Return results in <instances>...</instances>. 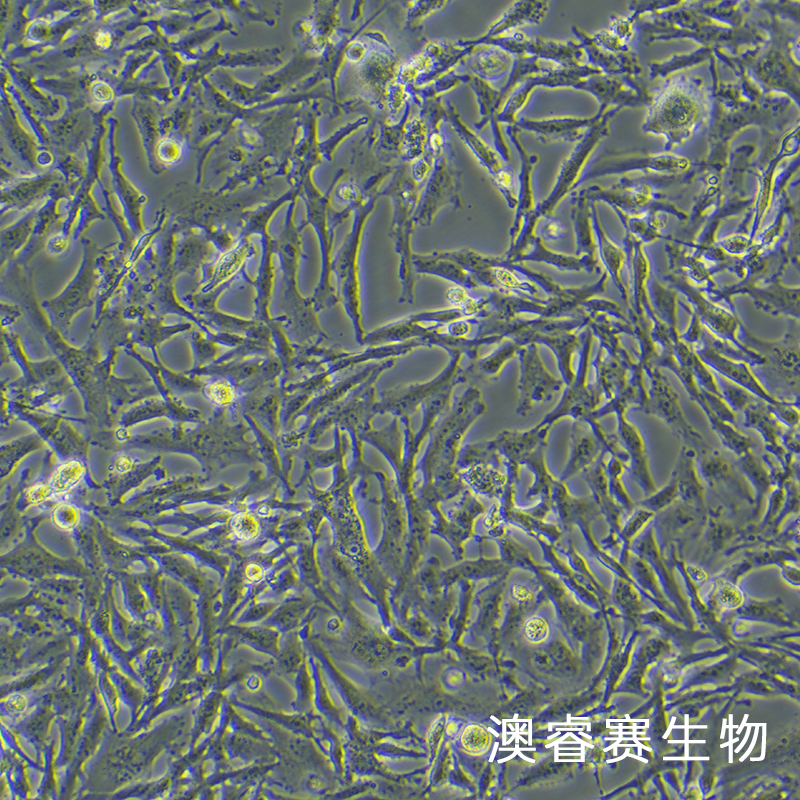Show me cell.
Wrapping results in <instances>:
<instances>
[{"mask_svg": "<svg viewBox=\"0 0 800 800\" xmlns=\"http://www.w3.org/2000/svg\"><path fill=\"white\" fill-rule=\"evenodd\" d=\"M712 84L711 110L707 124L708 153L701 167L726 168L731 140L744 128L758 126L763 136L762 149L777 146L787 120L785 113L793 101L780 93H768L758 99L748 97L739 82L719 79L718 61L714 54L708 61Z\"/></svg>", "mask_w": 800, "mask_h": 800, "instance_id": "1", "label": "cell"}, {"mask_svg": "<svg viewBox=\"0 0 800 800\" xmlns=\"http://www.w3.org/2000/svg\"><path fill=\"white\" fill-rule=\"evenodd\" d=\"M637 36L645 44L690 39L733 56L761 45L768 37L757 17L741 27H731L700 13L693 1H653L651 11L637 19Z\"/></svg>", "mask_w": 800, "mask_h": 800, "instance_id": "2", "label": "cell"}, {"mask_svg": "<svg viewBox=\"0 0 800 800\" xmlns=\"http://www.w3.org/2000/svg\"><path fill=\"white\" fill-rule=\"evenodd\" d=\"M486 412L482 393L475 386L468 387L434 427V435L425 457L428 473V503L434 516L440 512L439 504L461 493L463 480L455 467L461 442L471 425Z\"/></svg>", "mask_w": 800, "mask_h": 800, "instance_id": "3", "label": "cell"}, {"mask_svg": "<svg viewBox=\"0 0 800 800\" xmlns=\"http://www.w3.org/2000/svg\"><path fill=\"white\" fill-rule=\"evenodd\" d=\"M665 80L663 87L652 95L642 130L664 136L663 151L669 152L708 124L711 98L710 87L699 75L676 73Z\"/></svg>", "mask_w": 800, "mask_h": 800, "instance_id": "4", "label": "cell"}, {"mask_svg": "<svg viewBox=\"0 0 800 800\" xmlns=\"http://www.w3.org/2000/svg\"><path fill=\"white\" fill-rule=\"evenodd\" d=\"M760 25L767 32L761 45L736 55L747 74L766 94L788 96L799 108V35L774 12L754 2Z\"/></svg>", "mask_w": 800, "mask_h": 800, "instance_id": "5", "label": "cell"}, {"mask_svg": "<svg viewBox=\"0 0 800 800\" xmlns=\"http://www.w3.org/2000/svg\"><path fill=\"white\" fill-rule=\"evenodd\" d=\"M617 112H619L617 109H610L603 113L562 161L549 194L538 202L534 210L523 220L517 238L505 252L504 255L508 262H512L527 250L530 241L536 236L540 219L552 215L561 201L580 186L581 178L591 161V156L600 142L609 134V124Z\"/></svg>", "mask_w": 800, "mask_h": 800, "instance_id": "6", "label": "cell"}, {"mask_svg": "<svg viewBox=\"0 0 800 800\" xmlns=\"http://www.w3.org/2000/svg\"><path fill=\"white\" fill-rule=\"evenodd\" d=\"M697 163L687 155L672 151L603 154L589 162L580 185L594 178L633 171L641 172L643 177L659 187L673 183L688 184L695 180Z\"/></svg>", "mask_w": 800, "mask_h": 800, "instance_id": "7", "label": "cell"}, {"mask_svg": "<svg viewBox=\"0 0 800 800\" xmlns=\"http://www.w3.org/2000/svg\"><path fill=\"white\" fill-rule=\"evenodd\" d=\"M658 188V185L643 176L640 178L623 176L618 183L609 188L591 185L578 191L588 201L605 202L614 212L625 215L662 211L673 214L679 220H687L688 214L670 202Z\"/></svg>", "mask_w": 800, "mask_h": 800, "instance_id": "8", "label": "cell"}, {"mask_svg": "<svg viewBox=\"0 0 800 800\" xmlns=\"http://www.w3.org/2000/svg\"><path fill=\"white\" fill-rule=\"evenodd\" d=\"M437 255L449 259L466 271L478 286L525 297H536L539 288L514 270L505 256L484 255L472 249L436 251Z\"/></svg>", "mask_w": 800, "mask_h": 800, "instance_id": "9", "label": "cell"}, {"mask_svg": "<svg viewBox=\"0 0 800 800\" xmlns=\"http://www.w3.org/2000/svg\"><path fill=\"white\" fill-rule=\"evenodd\" d=\"M445 108L446 122L486 170L508 207L515 210L518 198L517 172L504 161L493 146L467 124L451 102H445Z\"/></svg>", "mask_w": 800, "mask_h": 800, "instance_id": "10", "label": "cell"}, {"mask_svg": "<svg viewBox=\"0 0 800 800\" xmlns=\"http://www.w3.org/2000/svg\"><path fill=\"white\" fill-rule=\"evenodd\" d=\"M581 346L578 350L579 361L575 370V377L571 384L565 386L564 393L554 407L539 425L551 427L559 419L570 416L574 420H588L598 408L602 392L596 384L588 385L587 376L590 366V353L593 334L587 326L580 333Z\"/></svg>", "mask_w": 800, "mask_h": 800, "instance_id": "11", "label": "cell"}, {"mask_svg": "<svg viewBox=\"0 0 800 800\" xmlns=\"http://www.w3.org/2000/svg\"><path fill=\"white\" fill-rule=\"evenodd\" d=\"M451 145L434 161L423 193L414 214L416 223L429 226L436 215L447 205L463 206L461 199V172L454 162Z\"/></svg>", "mask_w": 800, "mask_h": 800, "instance_id": "12", "label": "cell"}, {"mask_svg": "<svg viewBox=\"0 0 800 800\" xmlns=\"http://www.w3.org/2000/svg\"><path fill=\"white\" fill-rule=\"evenodd\" d=\"M480 44L497 46L512 56H533L565 68L582 67L588 64L582 45L576 40H557L530 37L519 30L493 37Z\"/></svg>", "mask_w": 800, "mask_h": 800, "instance_id": "13", "label": "cell"}, {"mask_svg": "<svg viewBox=\"0 0 800 800\" xmlns=\"http://www.w3.org/2000/svg\"><path fill=\"white\" fill-rule=\"evenodd\" d=\"M603 74L599 69L586 64L582 67L565 68L550 66L546 71L526 77L504 102L499 114V122L512 125L518 114L529 102L533 91L538 87L573 88L578 90L581 82L592 75Z\"/></svg>", "mask_w": 800, "mask_h": 800, "instance_id": "14", "label": "cell"}, {"mask_svg": "<svg viewBox=\"0 0 800 800\" xmlns=\"http://www.w3.org/2000/svg\"><path fill=\"white\" fill-rule=\"evenodd\" d=\"M650 379L643 410L664 421L685 442L703 445V436L686 419L679 397L668 379L653 362L643 365Z\"/></svg>", "mask_w": 800, "mask_h": 800, "instance_id": "15", "label": "cell"}, {"mask_svg": "<svg viewBox=\"0 0 800 800\" xmlns=\"http://www.w3.org/2000/svg\"><path fill=\"white\" fill-rule=\"evenodd\" d=\"M517 358L519 403L516 413L526 416L536 403L550 401L565 384L546 368L537 344L531 343L521 347L517 352Z\"/></svg>", "mask_w": 800, "mask_h": 800, "instance_id": "16", "label": "cell"}, {"mask_svg": "<svg viewBox=\"0 0 800 800\" xmlns=\"http://www.w3.org/2000/svg\"><path fill=\"white\" fill-rule=\"evenodd\" d=\"M472 47L462 45L458 40L431 41L405 64L401 72L402 81L427 85L456 69Z\"/></svg>", "mask_w": 800, "mask_h": 800, "instance_id": "17", "label": "cell"}, {"mask_svg": "<svg viewBox=\"0 0 800 800\" xmlns=\"http://www.w3.org/2000/svg\"><path fill=\"white\" fill-rule=\"evenodd\" d=\"M668 284L681 291L692 304V311L697 315L700 322L704 323L709 331H712L714 338L722 339L724 343L730 342L736 348L743 351H753L747 348L736 337L741 321L735 313L729 309L713 304L699 290L691 287L682 276L670 274L665 277Z\"/></svg>", "mask_w": 800, "mask_h": 800, "instance_id": "18", "label": "cell"}, {"mask_svg": "<svg viewBox=\"0 0 800 800\" xmlns=\"http://www.w3.org/2000/svg\"><path fill=\"white\" fill-rule=\"evenodd\" d=\"M692 347L698 358L719 376L744 388L767 404L774 405L781 401L766 389L748 363L731 359L718 352L712 345L711 335L703 333L700 340Z\"/></svg>", "mask_w": 800, "mask_h": 800, "instance_id": "19", "label": "cell"}, {"mask_svg": "<svg viewBox=\"0 0 800 800\" xmlns=\"http://www.w3.org/2000/svg\"><path fill=\"white\" fill-rule=\"evenodd\" d=\"M627 407L619 402H609L603 405L602 414L605 416L614 412L617 416V439L629 457L627 469L633 480L641 487L646 496L657 489L652 477L646 454L645 442L640 430L626 418Z\"/></svg>", "mask_w": 800, "mask_h": 800, "instance_id": "20", "label": "cell"}, {"mask_svg": "<svg viewBox=\"0 0 800 800\" xmlns=\"http://www.w3.org/2000/svg\"><path fill=\"white\" fill-rule=\"evenodd\" d=\"M738 331L743 337L740 342L761 355L765 360V364L772 366L773 370L782 377L789 387L798 391L799 344L797 336L787 334L779 341L768 342L755 337L743 324L740 325Z\"/></svg>", "mask_w": 800, "mask_h": 800, "instance_id": "21", "label": "cell"}, {"mask_svg": "<svg viewBox=\"0 0 800 800\" xmlns=\"http://www.w3.org/2000/svg\"><path fill=\"white\" fill-rule=\"evenodd\" d=\"M602 114L596 112L593 116L560 115L544 118L522 117L514 125L519 131L532 133L543 143L580 141L587 130L600 118Z\"/></svg>", "mask_w": 800, "mask_h": 800, "instance_id": "22", "label": "cell"}, {"mask_svg": "<svg viewBox=\"0 0 800 800\" xmlns=\"http://www.w3.org/2000/svg\"><path fill=\"white\" fill-rule=\"evenodd\" d=\"M577 41L582 45L588 64L599 69L604 75L622 77L631 81L642 82L643 67L635 52L616 54L600 47L581 27L571 28Z\"/></svg>", "mask_w": 800, "mask_h": 800, "instance_id": "23", "label": "cell"}, {"mask_svg": "<svg viewBox=\"0 0 800 800\" xmlns=\"http://www.w3.org/2000/svg\"><path fill=\"white\" fill-rule=\"evenodd\" d=\"M486 506L469 491L451 509L448 517L444 514L434 520V534H438L451 546L452 552H464V543L473 535L476 518L485 511Z\"/></svg>", "mask_w": 800, "mask_h": 800, "instance_id": "24", "label": "cell"}, {"mask_svg": "<svg viewBox=\"0 0 800 800\" xmlns=\"http://www.w3.org/2000/svg\"><path fill=\"white\" fill-rule=\"evenodd\" d=\"M776 272L771 279L761 280L762 283L757 282L740 283L729 291L724 293L735 294L745 293L749 294L756 306L761 309L778 315L785 314L791 318L798 319L799 316V287H786L778 280Z\"/></svg>", "mask_w": 800, "mask_h": 800, "instance_id": "25", "label": "cell"}, {"mask_svg": "<svg viewBox=\"0 0 800 800\" xmlns=\"http://www.w3.org/2000/svg\"><path fill=\"white\" fill-rule=\"evenodd\" d=\"M506 134L515 147L520 161L518 175V198L515 208V216L509 230L510 245L517 238L523 220L534 210L536 204L533 190V171L539 161V157L530 154L523 144L519 129L514 125L506 126ZM509 245V246H510Z\"/></svg>", "mask_w": 800, "mask_h": 800, "instance_id": "26", "label": "cell"}, {"mask_svg": "<svg viewBox=\"0 0 800 800\" xmlns=\"http://www.w3.org/2000/svg\"><path fill=\"white\" fill-rule=\"evenodd\" d=\"M549 10L550 3L548 1L513 2L484 33L458 41L462 45L475 46L487 39L515 31L524 25L540 24L546 18Z\"/></svg>", "mask_w": 800, "mask_h": 800, "instance_id": "27", "label": "cell"}, {"mask_svg": "<svg viewBox=\"0 0 800 800\" xmlns=\"http://www.w3.org/2000/svg\"><path fill=\"white\" fill-rule=\"evenodd\" d=\"M466 85L474 93L478 104L480 119L475 123V128L480 130L485 125H490L493 147L508 163L510 159L509 147L502 133L501 123L498 121V114L504 104L500 88H496L491 83L472 75H470Z\"/></svg>", "mask_w": 800, "mask_h": 800, "instance_id": "28", "label": "cell"}, {"mask_svg": "<svg viewBox=\"0 0 800 800\" xmlns=\"http://www.w3.org/2000/svg\"><path fill=\"white\" fill-rule=\"evenodd\" d=\"M744 426L756 430L762 437L767 452L774 454L788 467H793V455L782 446L788 427L783 425L769 409L768 404L757 398L744 410Z\"/></svg>", "mask_w": 800, "mask_h": 800, "instance_id": "29", "label": "cell"}, {"mask_svg": "<svg viewBox=\"0 0 800 800\" xmlns=\"http://www.w3.org/2000/svg\"><path fill=\"white\" fill-rule=\"evenodd\" d=\"M513 60L514 56L497 46L480 44L472 47L456 69L492 84L510 72Z\"/></svg>", "mask_w": 800, "mask_h": 800, "instance_id": "30", "label": "cell"}, {"mask_svg": "<svg viewBox=\"0 0 800 800\" xmlns=\"http://www.w3.org/2000/svg\"><path fill=\"white\" fill-rule=\"evenodd\" d=\"M603 451L605 448L591 426L586 421L574 420L569 459L559 480L565 482L571 476L585 471L597 461Z\"/></svg>", "mask_w": 800, "mask_h": 800, "instance_id": "31", "label": "cell"}, {"mask_svg": "<svg viewBox=\"0 0 800 800\" xmlns=\"http://www.w3.org/2000/svg\"><path fill=\"white\" fill-rule=\"evenodd\" d=\"M525 262L545 263L561 271H585L587 273L600 271L596 257L567 255L551 250L537 234L530 241L527 250L511 263Z\"/></svg>", "mask_w": 800, "mask_h": 800, "instance_id": "32", "label": "cell"}, {"mask_svg": "<svg viewBox=\"0 0 800 800\" xmlns=\"http://www.w3.org/2000/svg\"><path fill=\"white\" fill-rule=\"evenodd\" d=\"M672 474L677 481L679 501L706 513L705 488L697 472L696 450L693 447H682Z\"/></svg>", "mask_w": 800, "mask_h": 800, "instance_id": "33", "label": "cell"}, {"mask_svg": "<svg viewBox=\"0 0 800 800\" xmlns=\"http://www.w3.org/2000/svg\"><path fill=\"white\" fill-rule=\"evenodd\" d=\"M591 220L594 231L596 249H598L600 259L606 268V273L611 277L614 284L619 289L626 304L628 303L627 287L622 279V268L626 261V254L623 249L618 247L612 241L604 230L599 214L597 211L596 203L590 202Z\"/></svg>", "mask_w": 800, "mask_h": 800, "instance_id": "34", "label": "cell"}, {"mask_svg": "<svg viewBox=\"0 0 800 800\" xmlns=\"http://www.w3.org/2000/svg\"><path fill=\"white\" fill-rule=\"evenodd\" d=\"M413 269L418 273L431 274L453 282L456 286L468 290H477V282L472 275L459 264L442 258L436 251L427 254H413Z\"/></svg>", "mask_w": 800, "mask_h": 800, "instance_id": "35", "label": "cell"}, {"mask_svg": "<svg viewBox=\"0 0 800 800\" xmlns=\"http://www.w3.org/2000/svg\"><path fill=\"white\" fill-rule=\"evenodd\" d=\"M521 347L516 341L505 339L490 354L470 361L464 367L468 381L470 379L481 381L497 379L506 363L517 356V352Z\"/></svg>", "mask_w": 800, "mask_h": 800, "instance_id": "36", "label": "cell"}, {"mask_svg": "<svg viewBox=\"0 0 800 800\" xmlns=\"http://www.w3.org/2000/svg\"><path fill=\"white\" fill-rule=\"evenodd\" d=\"M571 220L573 223L576 256L588 255L595 257L596 241L591 220L590 201L579 191L571 195Z\"/></svg>", "mask_w": 800, "mask_h": 800, "instance_id": "37", "label": "cell"}, {"mask_svg": "<svg viewBox=\"0 0 800 800\" xmlns=\"http://www.w3.org/2000/svg\"><path fill=\"white\" fill-rule=\"evenodd\" d=\"M738 467L753 487L754 514H758L764 500L775 487L769 469L763 459H760L752 451L738 457Z\"/></svg>", "mask_w": 800, "mask_h": 800, "instance_id": "38", "label": "cell"}, {"mask_svg": "<svg viewBox=\"0 0 800 800\" xmlns=\"http://www.w3.org/2000/svg\"><path fill=\"white\" fill-rule=\"evenodd\" d=\"M696 468L702 482L712 488L734 482L729 460L717 450L704 447L696 452Z\"/></svg>", "mask_w": 800, "mask_h": 800, "instance_id": "39", "label": "cell"}, {"mask_svg": "<svg viewBox=\"0 0 800 800\" xmlns=\"http://www.w3.org/2000/svg\"><path fill=\"white\" fill-rule=\"evenodd\" d=\"M740 532L720 511L706 512L703 526L705 552L726 551Z\"/></svg>", "mask_w": 800, "mask_h": 800, "instance_id": "40", "label": "cell"}, {"mask_svg": "<svg viewBox=\"0 0 800 800\" xmlns=\"http://www.w3.org/2000/svg\"><path fill=\"white\" fill-rule=\"evenodd\" d=\"M712 55L713 49L700 47L699 49L691 52L671 55L664 60L652 61L649 64V77L651 79H667L668 77L676 74L678 71L697 66L705 61H709Z\"/></svg>", "mask_w": 800, "mask_h": 800, "instance_id": "41", "label": "cell"}, {"mask_svg": "<svg viewBox=\"0 0 800 800\" xmlns=\"http://www.w3.org/2000/svg\"><path fill=\"white\" fill-rule=\"evenodd\" d=\"M655 517L656 513L637 505L630 511V514L621 523L619 531V537L622 542L621 558L628 561L632 542L650 525Z\"/></svg>", "mask_w": 800, "mask_h": 800, "instance_id": "42", "label": "cell"}, {"mask_svg": "<svg viewBox=\"0 0 800 800\" xmlns=\"http://www.w3.org/2000/svg\"><path fill=\"white\" fill-rule=\"evenodd\" d=\"M707 419L710 427L715 432L722 445L737 457L752 451L751 439L738 430L733 423L725 421L715 415Z\"/></svg>", "mask_w": 800, "mask_h": 800, "instance_id": "43", "label": "cell"}, {"mask_svg": "<svg viewBox=\"0 0 800 800\" xmlns=\"http://www.w3.org/2000/svg\"><path fill=\"white\" fill-rule=\"evenodd\" d=\"M625 470V464L618 457L610 454L606 461L609 495L624 511L630 512L636 505L623 481Z\"/></svg>", "mask_w": 800, "mask_h": 800, "instance_id": "44", "label": "cell"}, {"mask_svg": "<svg viewBox=\"0 0 800 800\" xmlns=\"http://www.w3.org/2000/svg\"><path fill=\"white\" fill-rule=\"evenodd\" d=\"M469 77L470 74L454 69L437 80L422 86V89L419 90L418 97L423 101V103L441 98L443 94L457 88L462 84H466Z\"/></svg>", "mask_w": 800, "mask_h": 800, "instance_id": "45", "label": "cell"}, {"mask_svg": "<svg viewBox=\"0 0 800 800\" xmlns=\"http://www.w3.org/2000/svg\"><path fill=\"white\" fill-rule=\"evenodd\" d=\"M679 490L675 476L671 473L670 479L661 488L646 496L637 506L646 508L654 513H659L679 501Z\"/></svg>", "mask_w": 800, "mask_h": 800, "instance_id": "46", "label": "cell"}, {"mask_svg": "<svg viewBox=\"0 0 800 800\" xmlns=\"http://www.w3.org/2000/svg\"><path fill=\"white\" fill-rule=\"evenodd\" d=\"M429 133V123L422 113L421 116L411 122L408 128L406 150L410 158L418 159L425 154Z\"/></svg>", "mask_w": 800, "mask_h": 800, "instance_id": "47", "label": "cell"}, {"mask_svg": "<svg viewBox=\"0 0 800 800\" xmlns=\"http://www.w3.org/2000/svg\"><path fill=\"white\" fill-rule=\"evenodd\" d=\"M84 473L85 468L80 461H67L57 468L49 486L55 493H64L78 484L83 478Z\"/></svg>", "mask_w": 800, "mask_h": 800, "instance_id": "48", "label": "cell"}, {"mask_svg": "<svg viewBox=\"0 0 800 800\" xmlns=\"http://www.w3.org/2000/svg\"><path fill=\"white\" fill-rule=\"evenodd\" d=\"M719 381L717 380L720 393L724 401L728 404V406L732 409L735 413L737 411H742L750 405L754 400L757 399L756 396L745 390L744 388L730 382L729 380L719 376Z\"/></svg>", "mask_w": 800, "mask_h": 800, "instance_id": "49", "label": "cell"}, {"mask_svg": "<svg viewBox=\"0 0 800 800\" xmlns=\"http://www.w3.org/2000/svg\"><path fill=\"white\" fill-rule=\"evenodd\" d=\"M489 742L490 736L488 732L477 724L468 725L461 735V743L469 752H483L489 746Z\"/></svg>", "mask_w": 800, "mask_h": 800, "instance_id": "50", "label": "cell"}, {"mask_svg": "<svg viewBox=\"0 0 800 800\" xmlns=\"http://www.w3.org/2000/svg\"><path fill=\"white\" fill-rule=\"evenodd\" d=\"M537 226L542 240H558L562 238L567 231L565 223L558 217L552 215L545 216L540 219Z\"/></svg>", "mask_w": 800, "mask_h": 800, "instance_id": "51", "label": "cell"}, {"mask_svg": "<svg viewBox=\"0 0 800 800\" xmlns=\"http://www.w3.org/2000/svg\"><path fill=\"white\" fill-rule=\"evenodd\" d=\"M232 527L234 533L240 539L244 540L255 538L259 532L257 521L252 516L245 513H240L234 518Z\"/></svg>", "mask_w": 800, "mask_h": 800, "instance_id": "52", "label": "cell"}, {"mask_svg": "<svg viewBox=\"0 0 800 800\" xmlns=\"http://www.w3.org/2000/svg\"><path fill=\"white\" fill-rule=\"evenodd\" d=\"M524 634L530 642L541 643L548 638V624L542 617H531L525 623Z\"/></svg>", "mask_w": 800, "mask_h": 800, "instance_id": "53", "label": "cell"}, {"mask_svg": "<svg viewBox=\"0 0 800 800\" xmlns=\"http://www.w3.org/2000/svg\"><path fill=\"white\" fill-rule=\"evenodd\" d=\"M53 520L55 525L59 528L69 530L78 523L79 512L73 505L62 504L55 509Z\"/></svg>", "mask_w": 800, "mask_h": 800, "instance_id": "54", "label": "cell"}, {"mask_svg": "<svg viewBox=\"0 0 800 800\" xmlns=\"http://www.w3.org/2000/svg\"><path fill=\"white\" fill-rule=\"evenodd\" d=\"M449 2L447 1H425L414 3L412 7L411 18L415 22H419L426 17L435 14L446 7Z\"/></svg>", "mask_w": 800, "mask_h": 800, "instance_id": "55", "label": "cell"}, {"mask_svg": "<svg viewBox=\"0 0 800 800\" xmlns=\"http://www.w3.org/2000/svg\"><path fill=\"white\" fill-rule=\"evenodd\" d=\"M434 161L435 160L427 154H424L420 158L416 159V162L413 166V176L418 185L428 179L433 168Z\"/></svg>", "mask_w": 800, "mask_h": 800, "instance_id": "56", "label": "cell"}, {"mask_svg": "<svg viewBox=\"0 0 800 800\" xmlns=\"http://www.w3.org/2000/svg\"><path fill=\"white\" fill-rule=\"evenodd\" d=\"M211 398L220 404L227 403L232 397V391L226 385H216L210 390Z\"/></svg>", "mask_w": 800, "mask_h": 800, "instance_id": "57", "label": "cell"}, {"mask_svg": "<svg viewBox=\"0 0 800 800\" xmlns=\"http://www.w3.org/2000/svg\"><path fill=\"white\" fill-rule=\"evenodd\" d=\"M51 487L47 485H37L33 487L29 493L31 500L34 502H42L51 494Z\"/></svg>", "mask_w": 800, "mask_h": 800, "instance_id": "58", "label": "cell"}, {"mask_svg": "<svg viewBox=\"0 0 800 800\" xmlns=\"http://www.w3.org/2000/svg\"><path fill=\"white\" fill-rule=\"evenodd\" d=\"M512 596L518 601H528L532 598L531 591L524 585L515 584L511 589Z\"/></svg>", "mask_w": 800, "mask_h": 800, "instance_id": "59", "label": "cell"}, {"mask_svg": "<svg viewBox=\"0 0 800 800\" xmlns=\"http://www.w3.org/2000/svg\"><path fill=\"white\" fill-rule=\"evenodd\" d=\"M798 575H799V571H798L797 567H793V566H789V565H786L784 567V576L787 579L792 580V582H795V583L798 582Z\"/></svg>", "mask_w": 800, "mask_h": 800, "instance_id": "60", "label": "cell"}]
</instances>
